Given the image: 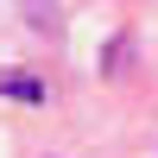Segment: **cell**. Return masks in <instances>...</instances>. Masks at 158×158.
I'll return each mask as SVG.
<instances>
[{
	"label": "cell",
	"instance_id": "6da1fadb",
	"mask_svg": "<svg viewBox=\"0 0 158 158\" xmlns=\"http://www.w3.org/2000/svg\"><path fill=\"white\" fill-rule=\"evenodd\" d=\"M57 13H63L57 0H19V19L32 25V32H57Z\"/></svg>",
	"mask_w": 158,
	"mask_h": 158
},
{
	"label": "cell",
	"instance_id": "7a4b0ae2",
	"mask_svg": "<svg viewBox=\"0 0 158 158\" xmlns=\"http://www.w3.org/2000/svg\"><path fill=\"white\" fill-rule=\"evenodd\" d=\"M0 95H13V101H44V82H32V76H0Z\"/></svg>",
	"mask_w": 158,
	"mask_h": 158
}]
</instances>
